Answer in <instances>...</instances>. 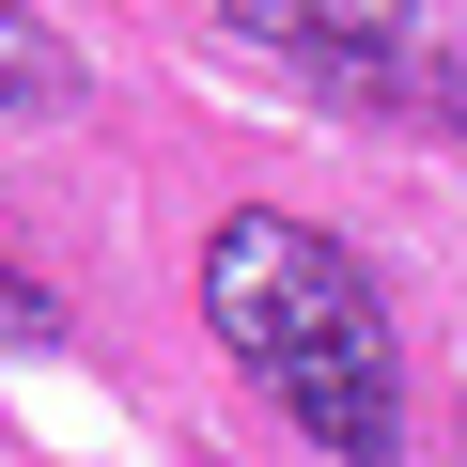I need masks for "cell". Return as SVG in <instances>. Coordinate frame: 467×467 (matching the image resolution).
<instances>
[{
    "label": "cell",
    "mask_w": 467,
    "mask_h": 467,
    "mask_svg": "<svg viewBox=\"0 0 467 467\" xmlns=\"http://www.w3.org/2000/svg\"><path fill=\"white\" fill-rule=\"evenodd\" d=\"M47 343H78V327H63V296H47L32 265H0V358H47Z\"/></svg>",
    "instance_id": "4"
},
{
    "label": "cell",
    "mask_w": 467,
    "mask_h": 467,
    "mask_svg": "<svg viewBox=\"0 0 467 467\" xmlns=\"http://www.w3.org/2000/svg\"><path fill=\"white\" fill-rule=\"evenodd\" d=\"M281 405H296V436H312V451H343V467H389V451H405L389 343H327V358H296V374H281Z\"/></svg>",
    "instance_id": "2"
},
{
    "label": "cell",
    "mask_w": 467,
    "mask_h": 467,
    "mask_svg": "<svg viewBox=\"0 0 467 467\" xmlns=\"http://www.w3.org/2000/svg\"><path fill=\"white\" fill-rule=\"evenodd\" d=\"M202 312H218V343L250 358L265 389H281L296 358H327V343H374V296H358V265L327 250L312 218H218Z\"/></svg>",
    "instance_id": "1"
},
{
    "label": "cell",
    "mask_w": 467,
    "mask_h": 467,
    "mask_svg": "<svg viewBox=\"0 0 467 467\" xmlns=\"http://www.w3.org/2000/svg\"><path fill=\"white\" fill-rule=\"evenodd\" d=\"M63 94H78V47H63L47 16L0 0V109H63Z\"/></svg>",
    "instance_id": "3"
}]
</instances>
